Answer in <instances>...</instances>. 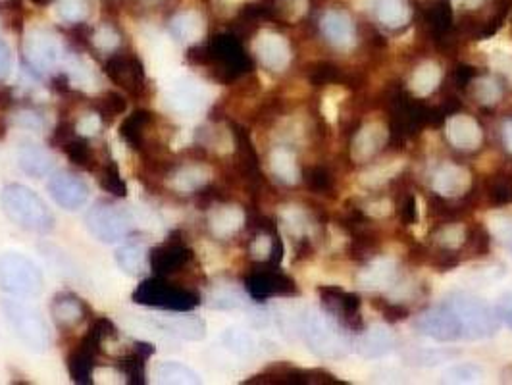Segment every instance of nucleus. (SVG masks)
I'll return each instance as SVG.
<instances>
[{
  "label": "nucleus",
  "instance_id": "nucleus-1",
  "mask_svg": "<svg viewBox=\"0 0 512 385\" xmlns=\"http://www.w3.org/2000/svg\"><path fill=\"white\" fill-rule=\"evenodd\" d=\"M2 212L22 230L47 235L54 230V214L47 203L26 185L10 183L0 193Z\"/></svg>",
  "mask_w": 512,
  "mask_h": 385
},
{
  "label": "nucleus",
  "instance_id": "nucleus-2",
  "mask_svg": "<svg viewBox=\"0 0 512 385\" xmlns=\"http://www.w3.org/2000/svg\"><path fill=\"white\" fill-rule=\"evenodd\" d=\"M2 314L16 337L33 353L49 351L52 343L51 328L41 310L27 305L18 297L2 301Z\"/></svg>",
  "mask_w": 512,
  "mask_h": 385
},
{
  "label": "nucleus",
  "instance_id": "nucleus-3",
  "mask_svg": "<svg viewBox=\"0 0 512 385\" xmlns=\"http://www.w3.org/2000/svg\"><path fill=\"white\" fill-rule=\"evenodd\" d=\"M133 303L166 312H191L201 305L197 291L172 283L168 278L153 276L139 283L133 291Z\"/></svg>",
  "mask_w": 512,
  "mask_h": 385
},
{
  "label": "nucleus",
  "instance_id": "nucleus-4",
  "mask_svg": "<svg viewBox=\"0 0 512 385\" xmlns=\"http://www.w3.org/2000/svg\"><path fill=\"white\" fill-rule=\"evenodd\" d=\"M0 289L10 297L33 299L45 291L43 270L31 258L8 251L0 255Z\"/></svg>",
  "mask_w": 512,
  "mask_h": 385
},
{
  "label": "nucleus",
  "instance_id": "nucleus-5",
  "mask_svg": "<svg viewBox=\"0 0 512 385\" xmlns=\"http://www.w3.org/2000/svg\"><path fill=\"white\" fill-rule=\"evenodd\" d=\"M445 305L457 316L462 339H487L499 332L497 312L478 297L455 293L447 299Z\"/></svg>",
  "mask_w": 512,
  "mask_h": 385
},
{
  "label": "nucleus",
  "instance_id": "nucleus-6",
  "mask_svg": "<svg viewBox=\"0 0 512 385\" xmlns=\"http://www.w3.org/2000/svg\"><path fill=\"white\" fill-rule=\"evenodd\" d=\"M303 334L308 347L324 359H341L349 351V339L332 318L318 310H310L303 320Z\"/></svg>",
  "mask_w": 512,
  "mask_h": 385
},
{
  "label": "nucleus",
  "instance_id": "nucleus-7",
  "mask_svg": "<svg viewBox=\"0 0 512 385\" xmlns=\"http://www.w3.org/2000/svg\"><path fill=\"white\" fill-rule=\"evenodd\" d=\"M62 43L56 33L45 27H31L24 37V58L27 68L35 76H47L56 70L62 60Z\"/></svg>",
  "mask_w": 512,
  "mask_h": 385
},
{
  "label": "nucleus",
  "instance_id": "nucleus-8",
  "mask_svg": "<svg viewBox=\"0 0 512 385\" xmlns=\"http://www.w3.org/2000/svg\"><path fill=\"white\" fill-rule=\"evenodd\" d=\"M87 231L101 243L114 245L128 239L131 220L128 212L108 201H99L89 208L85 216Z\"/></svg>",
  "mask_w": 512,
  "mask_h": 385
},
{
  "label": "nucleus",
  "instance_id": "nucleus-9",
  "mask_svg": "<svg viewBox=\"0 0 512 385\" xmlns=\"http://www.w3.org/2000/svg\"><path fill=\"white\" fill-rule=\"evenodd\" d=\"M104 74L131 97H141L147 87V74L141 58L131 52H114L106 56Z\"/></svg>",
  "mask_w": 512,
  "mask_h": 385
},
{
  "label": "nucleus",
  "instance_id": "nucleus-10",
  "mask_svg": "<svg viewBox=\"0 0 512 385\" xmlns=\"http://www.w3.org/2000/svg\"><path fill=\"white\" fill-rule=\"evenodd\" d=\"M191 260H193V251L178 233L170 235L164 243L156 245L149 251V266L154 276H162V278H170L181 270H185Z\"/></svg>",
  "mask_w": 512,
  "mask_h": 385
},
{
  "label": "nucleus",
  "instance_id": "nucleus-11",
  "mask_svg": "<svg viewBox=\"0 0 512 385\" xmlns=\"http://www.w3.org/2000/svg\"><path fill=\"white\" fill-rule=\"evenodd\" d=\"M47 189H49L54 203L60 208L68 210V212L83 208L91 197L89 185L85 183V180L79 178L74 172H68V170L56 172L49 180Z\"/></svg>",
  "mask_w": 512,
  "mask_h": 385
},
{
  "label": "nucleus",
  "instance_id": "nucleus-12",
  "mask_svg": "<svg viewBox=\"0 0 512 385\" xmlns=\"http://www.w3.org/2000/svg\"><path fill=\"white\" fill-rule=\"evenodd\" d=\"M253 52L262 68L270 72H283L291 64L289 41L276 31H260L253 43Z\"/></svg>",
  "mask_w": 512,
  "mask_h": 385
},
{
  "label": "nucleus",
  "instance_id": "nucleus-13",
  "mask_svg": "<svg viewBox=\"0 0 512 385\" xmlns=\"http://www.w3.org/2000/svg\"><path fill=\"white\" fill-rule=\"evenodd\" d=\"M416 328L422 334L428 335V337H432L436 341H441V343H449V341L461 339V324H459L457 316L453 314V310L447 307V305L426 310L416 320Z\"/></svg>",
  "mask_w": 512,
  "mask_h": 385
},
{
  "label": "nucleus",
  "instance_id": "nucleus-14",
  "mask_svg": "<svg viewBox=\"0 0 512 385\" xmlns=\"http://www.w3.org/2000/svg\"><path fill=\"white\" fill-rule=\"evenodd\" d=\"M51 316L58 330L72 332L89 318V307L76 293L62 291L52 299Z\"/></svg>",
  "mask_w": 512,
  "mask_h": 385
},
{
  "label": "nucleus",
  "instance_id": "nucleus-15",
  "mask_svg": "<svg viewBox=\"0 0 512 385\" xmlns=\"http://www.w3.org/2000/svg\"><path fill=\"white\" fill-rule=\"evenodd\" d=\"M154 114L149 110H135L131 112L128 118L122 122L120 126V137L124 139V143L129 149L137 151V153H147L151 147V141H154Z\"/></svg>",
  "mask_w": 512,
  "mask_h": 385
},
{
  "label": "nucleus",
  "instance_id": "nucleus-16",
  "mask_svg": "<svg viewBox=\"0 0 512 385\" xmlns=\"http://www.w3.org/2000/svg\"><path fill=\"white\" fill-rule=\"evenodd\" d=\"M212 180V170L199 162H183L180 166L170 168V172L166 174L168 187L176 193H199L201 189H205L206 185Z\"/></svg>",
  "mask_w": 512,
  "mask_h": 385
},
{
  "label": "nucleus",
  "instance_id": "nucleus-17",
  "mask_svg": "<svg viewBox=\"0 0 512 385\" xmlns=\"http://www.w3.org/2000/svg\"><path fill=\"white\" fill-rule=\"evenodd\" d=\"M445 135L449 143L461 151H476L484 139L480 124L466 114L451 116L445 124Z\"/></svg>",
  "mask_w": 512,
  "mask_h": 385
},
{
  "label": "nucleus",
  "instance_id": "nucleus-18",
  "mask_svg": "<svg viewBox=\"0 0 512 385\" xmlns=\"http://www.w3.org/2000/svg\"><path fill=\"white\" fill-rule=\"evenodd\" d=\"M389 131L382 122H368L359 129L351 143V156L355 162H366L374 158L385 147Z\"/></svg>",
  "mask_w": 512,
  "mask_h": 385
},
{
  "label": "nucleus",
  "instance_id": "nucleus-19",
  "mask_svg": "<svg viewBox=\"0 0 512 385\" xmlns=\"http://www.w3.org/2000/svg\"><path fill=\"white\" fill-rule=\"evenodd\" d=\"M208 230L214 239H231L245 226V212L237 205H216L208 212Z\"/></svg>",
  "mask_w": 512,
  "mask_h": 385
},
{
  "label": "nucleus",
  "instance_id": "nucleus-20",
  "mask_svg": "<svg viewBox=\"0 0 512 385\" xmlns=\"http://www.w3.org/2000/svg\"><path fill=\"white\" fill-rule=\"evenodd\" d=\"M170 35L183 45H197L205 39L206 33V22L203 18V14L199 10H193V8H187V10H181L178 12L170 24Z\"/></svg>",
  "mask_w": 512,
  "mask_h": 385
},
{
  "label": "nucleus",
  "instance_id": "nucleus-21",
  "mask_svg": "<svg viewBox=\"0 0 512 385\" xmlns=\"http://www.w3.org/2000/svg\"><path fill=\"white\" fill-rule=\"evenodd\" d=\"M151 324L164 334L176 335L187 341H201L206 335L205 320L193 314L183 316L181 312V316H160L153 318Z\"/></svg>",
  "mask_w": 512,
  "mask_h": 385
},
{
  "label": "nucleus",
  "instance_id": "nucleus-22",
  "mask_svg": "<svg viewBox=\"0 0 512 385\" xmlns=\"http://www.w3.org/2000/svg\"><path fill=\"white\" fill-rule=\"evenodd\" d=\"M472 185V176L466 168L457 164L439 166L432 180L434 191L441 197H462Z\"/></svg>",
  "mask_w": 512,
  "mask_h": 385
},
{
  "label": "nucleus",
  "instance_id": "nucleus-23",
  "mask_svg": "<svg viewBox=\"0 0 512 385\" xmlns=\"http://www.w3.org/2000/svg\"><path fill=\"white\" fill-rule=\"evenodd\" d=\"M322 31L326 39L332 43L333 47L341 51H351L357 43V31L353 22L349 20L347 14L332 10L322 18Z\"/></svg>",
  "mask_w": 512,
  "mask_h": 385
},
{
  "label": "nucleus",
  "instance_id": "nucleus-24",
  "mask_svg": "<svg viewBox=\"0 0 512 385\" xmlns=\"http://www.w3.org/2000/svg\"><path fill=\"white\" fill-rule=\"evenodd\" d=\"M154 347L149 343L137 341L131 351H126L120 360V372L124 376V382L131 385H143L147 380V360L153 355Z\"/></svg>",
  "mask_w": 512,
  "mask_h": 385
},
{
  "label": "nucleus",
  "instance_id": "nucleus-25",
  "mask_svg": "<svg viewBox=\"0 0 512 385\" xmlns=\"http://www.w3.org/2000/svg\"><path fill=\"white\" fill-rule=\"evenodd\" d=\"M18 164L24 170V174L35 180L51 176L54 172V156L45 147L29 141L22 143L18 151Z\"/></svg>",
  "mask_w": 512,
  "mask_h": 385
},
{
  "label": "nucleus",
  "instance_id": "nucleus-26",
  "mask_svg": "<svg viewBox=\"0 0 512 385\" xmlns=\"http://www.w3.org/2000/svg\"><path fill=\"white\" fill-rule=\"evenodd\" d=\"M397 278V262L393 258H376L366 268H362L357 276L360 289L366 291H382L387 289Z\"/></svg>",
  "mask_w": 512,
  "mask_h": 385
},
{
  "label": "nucleus",
  "instance_id": "nucleus-27",
  "mask_svg": "<svg viewBox=\"0 0 512 385\" xmlns=\"http://www.w3.org/2000/svg\"><path fill=\"white\" fill-rule=\"evenodd\" d=\"M153 378L156 384L195 385L201 384V374L191 366L178 360H162L153 368Z\"/></svg>",
  "mask_w": 512,
  "mask_h": 385
},
{
  "label": "nucleus",
  "instance_id": "nucleus-28",
  "mask_svg": "<svg viewBox=\"0 0 512 385\" xmlns=\"http://www.w3.org/2000/svg\"><path fill=\"white\" fill-rule=\"evenodd\" d=\"M97 353L83 341H79L76 349L68 357V374L76 384H93L95 378V364H97Z\"/></svg>",
  "mask_w": 512,
  "mask_h": 385
},
{
  "label": "nucleus",
  "instance_id": "nucleus-29",
  "mask_svg": "<svg viewBox=\"0 0 512 385\" xmlns=\"http://www.w3.org/2000/svg\"><path fill=\"white\" fill-rule=\"evenodd\" d=\"M116 262L120 270L131 278L143 276L149 266V249L143 241H128L116 251Z\"/></svg>",
  "mask_w": 512,
  "mask_h": 385
},
{
  "label": "nucleus",
  "instance_id": "nucleus-30",
  "mask_svg": "<svg viewBox=\"0 0 512 385\" xmlns=\"http://www.w3.org/2000/svg\"><path fill=\"white\" fill-rule=\"evenodd\" d=\"M395 335L385 326H374L359 339V353L366 359L384 357L395 347Z\"/></svg>",
  "mask_w": 512,
  "mask_h": 385
},
{
  "label": "nucleus",
  "instance_id": "nucleus-31",
  "mask_svg": "<svg viewBox=\"0 0 512 385\" xmlns=\"http://www.w3.org/2000/svg\"><path fill=\"white\" fill-rule=\"evenodd\" d=\"M270 170L274 178L285 185H295L301 178L297 156L285 147H278L270 153Z\"/></svg>",
  "mask_w": 512,
  "mask_h": 385
},
{
  "label": "nucleus",
  "instance_id": "nucleus-32",
  "mask_svg": "<svg viewBox=\"0 0 512 385\" xmlns=\"http://www.w3.org/2000/svg\"><path fill=\"white\" fill-rule=\"evenodd\" d=\"M439 81H441V68L437 66L436 62H432V60L422 62L410 76V91L416 97H428L439 87Z\"/></svg>",
  "mask_w": 512,
  "mask_h": 385
},
{
  "label": "nucleus",
  "instance_id": "nucleus-33",
  "mask_svg": "<svg viewBox=\"0 0 512 385\" xmlns=\"http://www.w3.org/2000/svg\"><path fill=\"white\" fill-rule=\"evenodd\" d=\"M405 168V160L403 158H395V160H385L382 164H376L368 170H364L359 174V183L368 187V189H376L382 187L387 181L393 180L395 176H399Z\"/></svg>",
  "mask_w": 512,
  "mask_h": 385
},
{
  "label": "nucleus",
  "instance_id": "nucleus-34",
  "mask_svg": "<svg viewBox=\"0 0 512 385\" xmlns=\"http://www.w3.org/2000/svg\"><path fill=\"white\" fill-rule=\"evenodd\" d=\"M197 141H199V147L212 149L216 153L228 154L233 151V137L226 126L214 124V126L197 129Z\"/></svg>",
  "mask_w": 512,
  "mask_h": 385
},
{
  "label": "nucleus",
  "instance_id": "nucleus-35",
  "mask_svg": "<svg viewBox=\"0 0 512 385\" xmlns=\"http://www.w3.org/2000/svg\"><path fill=\"white\" fill-rule=\"evenodd\" d=\"M195 83H180L172 95H170V106H174L178 112H195L205 103V93L201 87H193Z\"/></svg>",
  "mask_w": 512,
  "mask_h": 385
},
{
  "label": "nucleus",
  "instance_id": "nucleus-36",
  "mask_svg": "<svg viewBox=\"0 0 512 385\" xmlns=\"http://www.w3.org/2000/svg\"><path fill=\"white\" fill-rule=\"evenodd\" d=\"M52 6L56 18L70 26L83 24L91 14V0H54Z\"/></svg>",
  "mask_w": 512,
  "mask_h": 385
},
{
  "label": "nucleus",
  "instance_id": "nucleus-37",
  "mask_svg": "<svg viewBox=\"0 0 512 385\" xmlns=\"http://www.w3.org/2000/svg\"><path fill=\"white\" fill-rule=\"evenodd\" d=\"M97 176H99L101 187H103L106 193H110L112 197L124 199L128 195V185H126V181L122 178L120 166L114 160L103 162L101 168L97 170Z\"/></svg>",
  "mask_w": 512,
  "mask_h": 385
},
{
  "label": "nucleus",
  "instance_id": "nucleus-38",
  "mask_svg": "<svg viewBox=\"0 0 512 385\" xmlns=\"http://www.w3.org/2000/svg\"><path fill=\"white\" fill-rule=\"evenodd\" d=\"M93 108H95V112L103 118L104 124H110V122H114L116 118H120V116L126 112L128 103H126V99H124L122 93L106 91L99 99H95Z\"/></svg>",
  "mask_w": 512,
  "mask_h": 385
},
{
  "label": "nucleus",
  "instance_id": "nucleus-39",
  "mask_svg": "<svg viewBox=\"0 0 512 385\" xmlns=\"http://www.w3.org/2000/svg\"><path fill=\"white\" fill-rule=\"evenodd\" d=\"M91 47L104 56H110L122 49V35L118 33L116 27L110 26V24L95 27L91 31Z\"/></svg>",
  "mask_w": 512,
  "mask_h": 385
},
{
  "label": "nucleus",
  "instance_id": "nucleus-40",
  "mask_svg": "<svg viewBox=\"0 0 512 385\" xmlns=\"http://www.w3.org/2000/svg\"><path fill=\"white\" fill-rule=\"evenodd\" d=\"M378 18L387 27H401L409 22V6L403 0H380Z\"/></svg>",
  "mask_w": 512,
  "mask_h": 385
},
{
  "label": "nucleus",
  "instance_id": "nucleus-41",
  "mask_svg": "<svg viewBox=\"0 0 512 385\" xmlns=\"http://www.w3.org/2000/svg\"><path fill=\"white\" fill-rule=\"evenodd\" d=\"M62 153L68 156V160L72 162V164H76L79 168H85V170H95V154H93V149L89 147V143H87V139L85 137H81V135H77L74 137L70 143H66L64 147H62Z\"/></svg>",
  "mask_w": 512,
  "mask_h": 385
},
{
  "label": "nucleus",
  "instance_id": "nucleus-42",
  "mask_svg": "<svg viewBox=\"0 0 512 385\" xmlns=\"http://www.w3.org/2000/svg\"><path fill=\"white\" fill-rule=\"evenodd\" d=\"M280 222L283 230L293 237H305L310 231V220L301 206H283L280 210Z\"/></svg>",
  "mask_w": 512,
  "mask_h": 385
},
{
  "label": "nucleus",
  "instance_id": "nucleus-43",
  "mask_svg": "<svg viewBox=\"0 0 512 385\" xmlns=\"http://www.w3.org/2000/svg\"><path fill=\"white\" fill-rule=\"evenodd\" d=\"M472 95H474V99L478 101L480 104H495L501 101V95H503V91H501V85L495 81V79H491V77H480V79H476L474 83H472Z\"/></svg>",
  "mask_w": 512,
  "mask_h": 385
},
{
  "label": "nucleus",
  "instance_id": "nucleus-44",
  "mask_svg": "<svg viewBox=\"0 0 512 385\" xmlns=\"http://www.w3.org/2000/svg\"><path fill=\"white\" fill-rule=\"evenodd\" d=\"M443 376L447 382H453V384H476V382H482L486 374L476 364H459L447 370Z\"/></svg>",
  "mask_w": 512,
  "mask_h": 385
},
{
  "label": "nucleus",
  "instance_id": "nucleus-45",
  "mask_svg": "<svg viewBox=\"0 0 512 385\" xmlns=\"http://www.w3.org/2000/svg\"><path fill=\"white\" fill-rule=\"evenodd\" d=\"M466 239V230L462 224H453L439 231L436 235V241L445 247V249H459Z\"/></svg>",
  "mask_w": 512,
  "mask_h": 385
},
{
  "label": "nucleus",
  "instance_id": "nucleus-46",
  "mask_svg": "<svg viewBox=\"0 0 512 385\" xmlns=\"http://www.w3.org/2000/svg\"><path fill=\"white\" fill-rule=\"evenodd\" d=\"M103 128V118H101L97 112L83 114L76 122L77 135H81V137H85V139L97 137V135L103 131Z\"/></svg>",
  "mask_w": 512,
  "mask_h": 385
},
{
  "label": "nucleus",
  "instance_id": "nucleus-47",
  "mask_svg": "<svg viewBox=\"0 0 512 385\" xmlns=\"http://www.w3.org/2000/svg\"><path fill=\"white\" fill-rule=\"evenodd\" d=\"M12 122L24 129L45 128V118L35 108H20V110H16L14 116H12Z\"/></svg>",
  "mask_w": 512,
  "mask_h": 385
},
{
  "label": "nucleus",
  "instance_id": "nucleus-48",
  "mask_svg": "<svg viewBox=\"0 0 512 385\" xmlns=\"http://www.w3.org/2000/svg\"><path fill=\"white\" fill-rule=\"evenodd\" d=\"M345 97H347V93L341 91V89H332V91H328V93L324 95V99H322V116H324L330 124L337 122V116H339V101H343Z\"/></svg>",
  "mask_w": 512,
  "mask_h": 385
},
{
  "label": "nucleus",
  "instance_id": "nucleus-49",
  "mask_svg": "<svg viewBox=\"0 0 512 385\" xmlns=\"http://www.w3.org/2000/svg\"><path fill=\"white\" fill-rule=\"evenodd\" d=\"M74 137H77L76 122H60L52 131L51 145L56 149H62Z\"/></svg>",
  "mask_w": 512,
  "mask_h": 385
},
{
  "label": "nucleus",
  "instance_id": "nucleus-50",
  "mask_svg": "<svg viewBox=\"0 0 512 385\" xmlns=\"http://www.w3.org/2000/svg\"><path fill=\"white\" fill-rule=\"evenodd\" d=\"M478 49L487 52L489 56L491 54H512V39L503 37V35H497V37H491V39L482 41L478 45Z\"/></svg>",
  "mask_w": 512,
  "mask_h": 385
},
{
  "label": "nucleus",
  "instance_id": "nucleus-51",
  "mask_svg": "<svg viewBox=\"0 0 512 385\" xmlns=\"http://www.w3.org/2000/svg\"><path fill=\"white\" fill-rule=\"evenodd\" d=\"M272 251H274V243H272V237L266 235V233L256 235L253 243H251V249H249L251 257L255 258V260H268L270 255H272Z\"/></svg>",
  "mask_w": 512,
  "mask_h": 385
},
{
  "label": "nucleus",
  "instance_id": "nucleus-52",
  "mask_svg": "<svg viewBox=\"0 0 512 385\" xmlns=\"http://www.w3.org/2000/svg\"><path fill=\"white\" fill-rule=\"evenodd\" d=\"M307 6V0H282L280 12H282L283 20L297 22L307 12Z\"/></svg>",
  "mask_w": 512,
  "mask_h": 385
},
{
  "label": "nucleus",
  "instance_id": "nucleus-53",
  "mask_svg": "<svg viewBox=\"0 0 512 385\" xmlns=\"http://www.w3.org/2000/svg\"><path fill=\"white\" fill-rule=\"evenodd\" d=\"M224 339H226L228 347H231L237 353H249L253 349V339H251V335H247L245 332L228 330V334H226Z\"/></svg>",
  "mask_w": 512,
  "mask_h": 385
},
{
  "label": "nucleus",
  "instance_id": "nucleus-54",
  "mask_svg": "<svg viewBox=\"0 0 512 385\" xmlns=\"http://www.w3.org/2000/svg\"><path fill=\"white\" fill-rule=\"evenodd\" d=\"M489 230H491V233H493L497 239L505 241V239H507V237H509V235L512 233L511 216H505V214H497V216L489 218Z\"/></svg>",
  "mask_w": 512,
  "mask_h": 385
},
{
  "label": "nucleus",
  "instance_id": "nucleus-55",
  "mask_svg": "<svg viewBox=\"0 0 512 385\" xmlns=\"http://www.w3.org/2000/svg\"><path fill=\"white\" fill-rule=\"evenodd\" d=\"M210 307L214 308H235L239 307L241 303H239V297L230 291V289H220V291H216V293H212V297H210Z\"/></svg>",
  "mask_w": 512,
  "mask_h": 385
},
{
  "label": "nucleus",
  "instance_id": "nucleus-56",
  "mask_svg": "<svg viewBox=\"0 0 512 385\" xmlns=\"http://www.w3.org/2000/svg\"><path fill=\"white\" fill-rule=\"evenodd\" d=\"M489 66L512 83V54H491Z\"/></svg>",
  "mask_w": 512,
  "mask_h": 385
},
{
  "label": "nucleus",
  "instance_id": "nucleus-57",
  "mask_svg": "<svg viewBox=\"0 0 512 385\" xmlns=\"http://www.w3.org/2000/svg\"><path fill=\"white\" fill-rule=\"evenodd\" d=\"M364 212L370 218L382 220V218H387V216L393 214V203L389 199H380V201H374V203L364 206Z\"/></svg>",
  "mask_w": 512,
  "mask_h": 385
},
{
  "label": "nucleus",
  "instance_id": "nucleus-58",
  "mask_svg": "<svg viewBox=\"0 0 512 385\" xmlns=\"http://www.w3.org/2000/svg\"><path fill=\"white\" fill-rule=\"evenodd\" d=\"M12 64H14L12 49L4 39H0V81H4L6 77L10 76Z\"/></svg>",
  "mask_w": 512,
  "mask_h": 385
},
{
  "label": "nucleus",
  "instance_id": "nucleus-59",
  "mask_svg": "<svg viewBox=\"0 0 512 385\" xmlns=\"http://www.w3.org/2000/svg\"><path fill=\"white\" fill-rule=\"evenodd\" d=\"M495 312H497L499 320L505 322V326H509L512 330V291L505 293V295L497 301Z\"/></svg>",
  "mask_w": 512,
  "mask_h": 385
},
{
  "label": "nucleus",
  "instance_id": "nucleus-60",
  "mask_svg": "<svg viewBox=\"0 0 512 385\" xmlns=\"http://www.w3.org/2000/svg\"><path fill=\"white\" fill-rule=\"evenodd\" d=\"M503 141H505V147L512 153V120H507L503 126Z\"/></svg>",
  "mask_w": 512,
  "mask_h": 385
},
{
  "label": "nucleus",
  "instance_id": "nucleus-61",
  "mask_svg": "<svg viewBox=\"0 0 512 385\" xmlns=\"http://www.w3.org/2000/svg\"><path fill=\"white\" fill-rule=\"evenodd\" d=\"M482 2H484V0H464V4H466V6H470V8H476V6H478V4H482Z\"/></svg>",
  "mask_w": 512,
  "mask_h": 385
},
{
  "label": "nucleus",
  "instance_id": "nucleus-62",
  "mask_svg": "<svg viewBox=\"0 0 512 385\" xmlns=\"http://www.w3.org/2000/svg\"><path fill=\"white\" fill-rule=\"evenodd\" d=\"M503 243H507V245H509V251L512 253V233L507 237V239H505V241H503Z\"/></svg>",
  "mask_w": 512,
  "mask_h": 385
}]
</instances>
